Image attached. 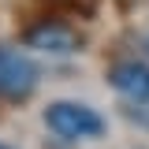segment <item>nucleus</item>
Returning <instances> with one entry per match:
<instances>
[{"label": "nucleus", "mask_w": 149, "mask_h": 149, "mask_svg": "<svg viewBox=\"0 0 149 149\" xmlns=\"http://www.w3.org/2000/svg\"><path fill=\"white\" fill-rule=\"evenodd\" d=\"M0 149H11V146H4V142H0Z\"/></svg>", "instance_id": "5"}, {"label": "nucleus", "mask_w": 149, "mask_h": 149, "mask_svg": "<svg viewBox=\"0 0 149 149\" xmlns=\"http://www.w3.org/2000/svg\"><path fill=\"white\" fill-rule=\"evenodd\" d=\"M37 63L15 45H0V101H26L37 90Z\"/></svg>", "instance_id": "2"}, {"label": "nucleus", "mask_w": 149, "mask_h": 149, "mask_svg": "<svg viewBox=\"0 0 149 149\" xmlns=\"http://www.w3.org/2000/svg\"><path fill=\"white\" fill-rule=\"evenodd\" d=\"M41 119H45V127L52 130L56 138H63V142H90V138H101V134H104L101 112H93L90 104H82V101H52Z\"/></svg>", "instance_id": "1"}, {"label": "nucleus", "mask_w": 149, "mask_h": 149, "mask_svg": "<svg viewBox=\"0 0 149 149\" xmlns=\"http://www.w3.org/2000/svg\"><path fill=\"white\" fill-rule=\"evenodd\" d=\"M108 82L123 93L127 101H134V104H146V101H149V67L138 63V60L116 63V67L108 71Z\"/></svg>", "instance_id": "4"}, {"label": "nucleus", "mask_w": 149, "mask_h": 149, "mask_svg": "<svg viewBox=\"0 0 149 149\" xmlns=\"http://www.w3.org/2000/svg\"><path fill=\"white\" fill-rule=\"evenodd\" d=\"M26 49H37V52H49V56H71L78 52V45H82V37L74 34L71 26H63V22H37L26 30Z\"/></svg>", "instance_id": "3"}]
</instances>
